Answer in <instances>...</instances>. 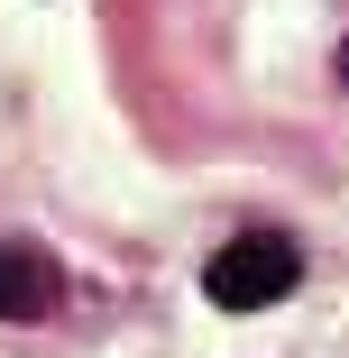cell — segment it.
<instances>
[{"label":"cell","instance_id":"6da1fadb","mask_svg":"<svg viewBox=\"0 0 349 358\" xmlns=\"http://www.w3.org/2000/svg\"><path fill=\"white\" fill-rule=\"evenodd\" d=\"M294 275H304V248L285 230H248V239H230L212 266H202V294L221 313H266V303L294 294Z\"/></svg>","mask_w":349,"mask_h":358},{"label":"cell","instance_id":"7a4b0ae2","mask_svg":"<svg viewBox=\"0 0 349 358\" xmlns=\"http://www.w3.org/2000/svg\"><path fill=\"white\" fill-rule=\"evenodd\" d=\"M55 303V266L37 248H0V322H46Z\"/></svg>","mask_w":349,"mask_h":358},{"label":"cell","instance_id":"3957f363","mask_svg":"<svg viewBox=\"0 0 349 358\" xmlns=\"http://www.w3.org/2000/svg\"><path fill=\"white\" fill-rule=\"evenodd\" d=\"M340 74H349V46H340Z\"/></svg>","mask_w":349,"mask_h":358}]
</instances>
